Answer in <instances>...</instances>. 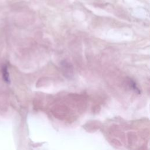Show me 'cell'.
I'll list each match as a JSON object with an SVG mask.
<instances>
[{"mask_svg": "<svg viewBox=\"0 0 150 150\" xmlns=\"http://www.w3.org/2000/svg\"><path fill=\"white\" fill-rule=\"evenodd\" d=\"M3 72V77L4 81L7 83L10 82V74L8 73V67L7 66H4L2 69Z\"/></svg>", "mask_w": 150, "mask_h": 150, "instance_id": "obj_1", "label": "cell"}]
</instances>
